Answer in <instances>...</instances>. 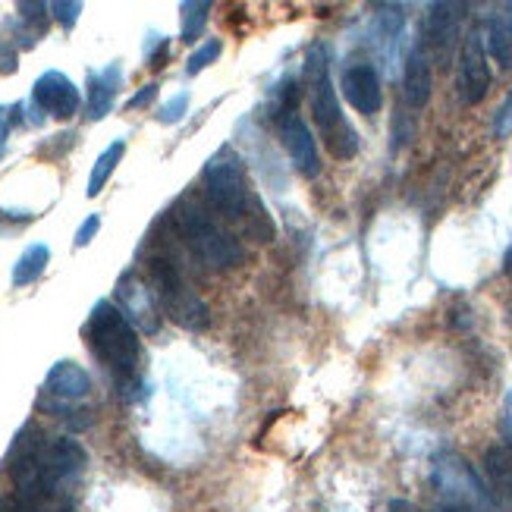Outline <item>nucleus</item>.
<instances>
[{
    "mask_svg": "<svg viewBox=\"0 0 512 512\" xmlns=\"http://www.w3.org/2000/svg\"><path fill=\"white\" fill-rule=\"evenodd\" d=\"M202 183H205V195L208 202L224 214L227 220L242 227L249 239L255 242H271L277 236V227L271 214L264 211V205L258 202V195L252 192L249 180H246V167H242V158L233 148H220L214 158L205 164L202 170Z\"/></svg>",
    "mask_w": 512,
    "mask_h": 512,
    "instance_id": "f257e3e1",
    "label": "nucleus"
},
{
    "mask_svg": "<svg viewBox=\"0 0 512 512\" xmlns=\"http://www.w3.org/2000/svg\"><path fill=\"white\" fill-rule=\"evenodd\" d=\"M85 340L95 359L117 377L120 387H136L139 381V362H142V343L136 327L129 324L123 311L101 299L92 315L85 321Z\"/></svg>",
    "mask_w": 512,
    "mask_h": 512,
    "instance_id": "f03ea898",
    "label": "nucleus"
},
{
    "mask_svg": "<svg viewBox=\"0 0 512 512\" xmlns=\"http://www.w3.org/2000/svg\"><path fill=\"white\" fill-rule=\"evenodd\" d=\"M305 82H308L311 120H315L327 151L337 161H352L355 154H359V132H355V126L343 114L340 95H337V88H333V82H330L327 48H321V44H315V48L308 51Z\"/></svg>",
    "mask_w": 512,
    "mask_h": 512,
    "instance_id": "7ed1b4c3",
    "label": "nucleus"
},
{
    "mask_svg": "<svg viewBox=\"0 0 512 512\" xmlns=\"http://www.w3.org/2000/svg\"><path fill=\"white\" fill-rule=\"evenodd\" d=\"M173 224L180 230L189 252L205 267H211V271H233L236 264H242L239 239L227 227H220L198 202H189L186 198V202L176 205Z\"/></svg>",
    "mask_w": 512,
    "mask_h": 512,
    "instance_id": "20e7f679",
    "label": "nucleus"
},
{
    "mask_svg": "<svg viewBox=\"0 0 512 512\" xmlns=\"http://www.w3.org/2000/svg\"><path fill=\"white\" fill-rule=\"evenodd\" d=\"M431 487L437 503L443 506H462V509H481V512H503V500L491 491L469 462L456 453H443L431 469Z\"/></svg>",
    "mask_w": 512,
    "mask_h": 512,
    "instance_id": "39448f33",
    "label": "nucleus"
},
{
    "mask_svg": "<svg viewBox=\"0 0 512 512\" xmlns=\"http://www.w3.org/2000/svg\"><path fill=\"white\" fill-rule=\"evenodd\" d=\"M148 271H151V283H154V293H158V299H161L164 315L173 324H180L186 330H205L211 324V308L186 283L183 271L176 267L173 258L154 255L148 261Z\"/></svg>",
    "mask_w": 512,
    "mask_h": 512,
    "instance_id": "423d86ee",
    "label": "nucleus"
},
{
    "mask_svg": "<svg viewBox=\"0 0 512 512\" xmlns=\"http://www.w3.org/2000/svg\"><path fill=\"white\" fill-rule=\"evenodd\" d=\"M456 92L462 104H481L491 92V66H487V44L484 32H469L459 48V70H456Z\"/></svg>",
    "mask_w": 512,
    "mask_h": 512,
    "instance_id": "0eeeda50",
    "label": "nucleus"
},
{
    "mask_svg": "<svg viewBox=\"0 0 512 512\" xmlns=\"http://www.w3.org/2000/svg\"><path fill=\"white\" fill-rule=\"evenodd\" d=\"M277 136L289 154L293 167L305 176V180H315L321 173V158H318V142L311 126L296 114V107H283L277 114Z\"/></svg>",
    "mask_w": 512,
    "mask_h": 512,
    "instance_id": "6e6552de",
    "label": "nucleus"
},
{
    "mask_svg": "<svg viewBox=\"0 0 512 512\" xmlns=\"http://www.w3.org/2000/svg\"><path fill=\"white\" fill-rule=\"evenodd\" d=\"M35 114L44 117H54V120H70L79 114L82 107V95L79 88L73 85V79L60 73V70H48L41 73L32 85V98H29Z\"/></svg>",
    "mask_w": 512,
    "mask_h": 512,
    "instance_id": "1a4fd4ad",
    "label": "nucleus"
},
{
    "mask_svg": "<svg viewBox=\"0 0 512 512\" xmlns=\"http://www.w3.org/2000/svg\"><path fill=\"white\" fill-rule=\"evenodd\" d=\"M462 4H431L425 13V54L440 63H450L462 35Z\"/></svg>",
    "mask_w": 512,
    "mask_h": 512,
    "instance_id": "9d476101",
    "label": "nucleus"
},
{
    "mask_svg": "<svg viewBox=\"0 0 512 512\" xmlns=\"http://www.w3.org/2000/svg\"><path fill=\"white\" fill-rule=\"evenodd\" d=\"M340 88H343V98L365 117H374L377 110L384 107L381 76H377L374 63H368V60H352L343 70Z\"/></svg>",
    "mask_w": 512,
    "mask_h": 512,
    "instance_id": "9b49d317",
    "label": "nucleus"
},
{
    "mask_svg": "<svg viewBox=\"0 0 512 512\" xmlns=\"http://www.w3.org/2000/svg\"><path fill=\"white\" fill-rule=\"evenodd\" d=\"M117 299H120V311L129 318V324L136 321L145 333H154L161 327V318H158V308H154L148 289L142 286V280L136 274H126L120 277L117 283Z\"/></svg>",
    "mask_w": 512,
    "mask_h": 512,
    "instance_id": "f8f14e48",
    "label": "nucleus"
},
{
    "mask_svg": "<svg viewBox=\"0 0 512 512\" xmlns=\"http://www.w3.org/2000/svg\"><path fill=\"white\" fill-rule=\"evenodd\" d=\"M120 82H123V70H120L117 60L107 63L98 73H88V95H85V117L88 120H104L110 110H114Z\"/></svg>",
    "mask_w": 512,
    "mask_h": 512,
    "instance_id": "ddd939ff",
    "label": "nucleus"
},
{
    "mask_svg": "<svg viewBox=\"0 0 512 512\" xmlns=\"http://www.w3.org/2000/svg\"><path fill=\"white\" fill-rule=\"evenodd\" d=\"M431 88H434L431 60H428L425 48H412L406 57V70H403V101H406V107H412V110L428 107Z\"/></svg>",
    "mask_w": 512,
    "mask_h": 512,
    "instance_id": "4468645a",
    "label": "nucleus"
},
{
    "mask_svg": "<svg viewBox=\"0 0 512 512\" xmlns=\"http://www.w3.org/2000/svg\"><path fill=\"white\" fill-rule=\"evenodd\" d=\"M44 390L57 396L60 403H76V399H85L92 393V377H88L82 365L63 359L48 371V377H44Z\"/></svg>",
    "mask_w": 512,
    "mask_h": 512,
    "instance_id": "2eb2a0df",
    "label": "nucleus"
},
{
    "mask_svg": "<svg viewBox=\"0 0 512 512\" xmlns=\"http://www.w3.org/2000/svg\"><path fill=\"white\" fill-rule=\"evenodd\" d=\"M484 472H487V484H491V491L512 503V450L506 443H497L484 453Z\"/></svg>",
    "mask_w": 512,
    "mask_h": 512,
    "instance_id": "dca6fc26",
    "label": "nucleus"
},
{
    "mask_svg": "<svg viewBox=\"0 0 512 512\" xmlns=\"http://www.w3.org/2000/svg\"><path fill=\"white\" fill-rule=\"evenodd\" d=\"M484 44H487V51H491L506 70L512 66V4L487 19V29H484Z\"/></svg>",
    "mask_w": 512,
    "mask_h": 512,
    "instance_id": "f3484780",
    "label": "nucleus"
},
{
    "mask_svg": "<svg viewBox=\"0 0 512 512\" xmlns=\"http://www.w3.org/2000/svg\"><path fill=\"white\" fill-rule=\"evenodd\" d=\"M123 154H126V139L110 142V145L98 154V161H95V167H92V176H88V189H85L88 198L101 195V189L107 186V180L114 176L117 164L123 161Z\"/></svg>",
    "mask_w": 512,
    "mask_h": 512,
    "instance_id": "a211bd4d",
    "label": "nucleus"
},
{
    "mask_svg": "<svg viewBox=\"0 0 512 512\" xmlns=\"http://www.w3.org/2000/svg\"><path fill=\"white\" fill-rule=\"evenodd\" d=\"M48 261H51V249L44 246V242H35V246H29L26 252L16 258V264H13V286H29V283H35L44 274Z\"/></svg>",
    "mask_w": 512,
    "mask_h": 512,
    "instance_id": "6ab92c4d",
    "label": "nucleus"
},
{
    "mask_svg": "<svg viewBox=\"0 0 512 512\" xmlns=\"http://www.w3.org/2000/svg\"><path fill=\"white\" fill-rule=\"evenodd\" d=\"M19 10V38H22V48H32V44L44 35L48 29V4H16Z\"/></svg>",
    "mask_w": 512,
    "mask_h": 512,
    "instance_id": "aec40b11",
    "label": "nucleus"
},
{
    "mask_svg": "<svg viewBox=\"0 0 512 512\" xmlns=\"http://www.w3.org/2000/svg\"><path fill=\"white\" fill-rule=\"evenodd\" d=\"M180 10H183V29H180V35H183V41L192 44V41L202 38V32L208 26L211 4H208V0H195V4H183Z\"/></svg>",
    "mask_w": 512,
    "mask_h": 512,
    "instance_id": "412c9836",
    "label": "nucleus"
},
{
    "mask_svg": "<svg viewBox=\"0 0 512 512\" xmlns=\"http://www.w3.org/2000/svg\"><path fill=\"white\" fill-rule=\"evenodd\" d=\"M224 54V41L220 38H208L202 48H195L186 60V76H198L202 70H208L211 63H217V57Z\"/></svg>",
    "mask_w": 512,
    "mask_h": 512,
    "instance_id": "4be33fe9",
    "label": "nucleus"
},
{
    "mask_svg": "<svg viewBox=\"0 0 512 512\" xmlns=\"http://www.w3.org/2000/svg\"><path fill=\"white\" fill-rule=\"evenodd\" d=\"M0 512H60V506L10 491L4 500H0Z\"/></svg>",
    "mask_w": 512,
    "mask_h": 512,
    "instance_id": "5701e85b",
    "label": "nucleus"
},
{
    "mask_svg": "<svg viewBox=\"0 0 512 512\" xmlns=\"http://www.w3.org/2000/svg\"><path fill=\"white\" fill-rule=\"evenodd\" d=\"M186 110H189V92H176L167 104H161L158 110V120L173 126V123H180L186 117Z\"/></svg>",
    "mask_w": 512,
    "mask_h": 512,
    "instance_id": "b1692460",
    "label": "nucleus"
},
{
    "mask_svg": "<svg viewBox=\"0 0 512 512\" xmlns=\"http://www.w3.org/2000/svg\"><path fill=\"white\" fill-rule=\"evenodd\" d=\"M491 129H494V139H509L512 136V88H509V95L503 98V104L497 107Z\"/></svg>",
    "mask_w": 512,
    "mask_h": 512,
    "instance_id": "393cba45",
    "label": "nucleus"
},
{
    "mask_svg": "<svg viewBox=\"0 0 512 512\" xmlns=\"http://www.w3.org/2000/svg\"><path fill=\"white\" fill-rule=\"evenodd\" d=\"M170 54V41L164 38V35H148V44H145V57H148V63L158 70V66H164V57Z\"/></svg>",
    "mask_w": 512,
    "mask_h": 512,
    "instance_id": "a878e982",
    "label": "nucleus"
},
{
    "mask_svg": "<svg viewBox=\"0 0 512 512\" xmlns=\"http://www.w3.org/2000/svg\"><path fill=\"white\" fill-rule=\"evenodd\" d=\"M51 10H54V19L60 22L63 29H73L76 26V19H79V13H82V4H76V0H60V4H51Z\"/></svg>",
    "mask_w": 512,
    "mask_h": 512,
    "instance_id": "bb28decb",
    "label": "nucleus"
},
{
    "mask_svg": "<svg viewBox=\"0 0 512 512\" xmlns=\"http://www.w3.org/2000/svg\"><path fill=\"white\" fill-rule=\"evenodd\" d=\"M16 70H19V51H16V44L0 38V76H10Z\"/></svg>",
    "mask_w": 512,
    "mask_h": 512,
    "instance_id": "cd10ccee",
    "label": "nucleus"
},
{
    "mask_svg": "<svg viewBox=\"0 0 512 512\" xmlns=\"http://www.w3.org/2000/svg\"><path fill=\"white\" fill-rule=\"evenodd\" d=\"M98 230H101V217H98V214H88V217L82 220V227L76 230V249H85L88 242H92V239L98 236Z\"/></svg>",
    "mask_w": 512,
    "mask_h": 512,
    "instance_id": "c85d7f7f",
    "label": "nucleus"
},
{
    "mask_svg": "<svg viewBox=\"0 0 512 512\" xmlns=\"http://www.w3.org/2000/svg\"><path fill=\"white\" fill-rule=\"evenodd\" d=\"M154 98H158V82H148L145 88H139V92L126 101V107H129V110H139V107H148Z\"/></svg>",
    "mask_w": 512,
    "mask_h": 512,
    "instance_id": "c756f323",
    "label": "nucleus"
},
{
    "mask_svg": "<svg viewBox=\"0 0 512 512\" xmlns=\"http://www.w3.org/2000/svg\"><path fill=\"white\" fill-rule=\"evenodd\" d=\"M10 123H13V110L10 107H0V158H4V151H7Z\"/></svg>",
    "mask_w": 512,
    "mask_h": 512,
    "instance_id": "7c9ffc66",
    "label": "nucleus"
},
{
    "mask_svg": "<svg viewBox=\"0 0 512 512\" xmlns=\"http://www.w3.org/2000/svg\"><path fill=\"white\" fill-rule=\"evenodd\" d=\"M387 512H421L418 506H412L409 500H393L390 506H387Z\"/></svg>",
    "mask_w": 512,
    "mask_h": 512,
    "instance_id": "2f4dec72",
    "label": "nucleus"
},
{
    "mask_svg": "<svg viewBox=\"0 0 512 512\" xmlns=\"http://www.w3.org/2000/svg\"><path fill=\"white\" fill-rule=\"evenodd\" d=\"M431 512H481V509H462V506H443V503H434Z\"/></svg>",
    "mask_w": 512,
    "mask_h": 512,
    "instance_id": "473e14b6",
    "label": "nucleus"
},
{
    "mask_svg": "<svg viewBox=\"0 0 512 512\" xmlns=\"http://www.w3.org/2000/svg\"><path fill=\"white\" fill-rule=\"evenodd\" d=\"M503 434H506V447L512 450V421H506V428H503Z\"/></svg>",
    "mask_w": 512,
    "mask_h": 512,
    "instance_id": "72a5a7b5",
    "label": "nucleus"
},
{
    "mask_svg": "<svg viewBox=\"0 0 512 512\" xmlns=\"http://www.w3.org/2000/svg\"><path fill=\"white\" fill-rule=\"evenodd\" d=\"M506 415H509L506 421H512V390L506 393Z\"/></svg>",
    "mask_w": 512,
    "mask_h": 512,
    "instance_id": "f704fd0d",
    "label": "nucleus"
}]
</instances>
